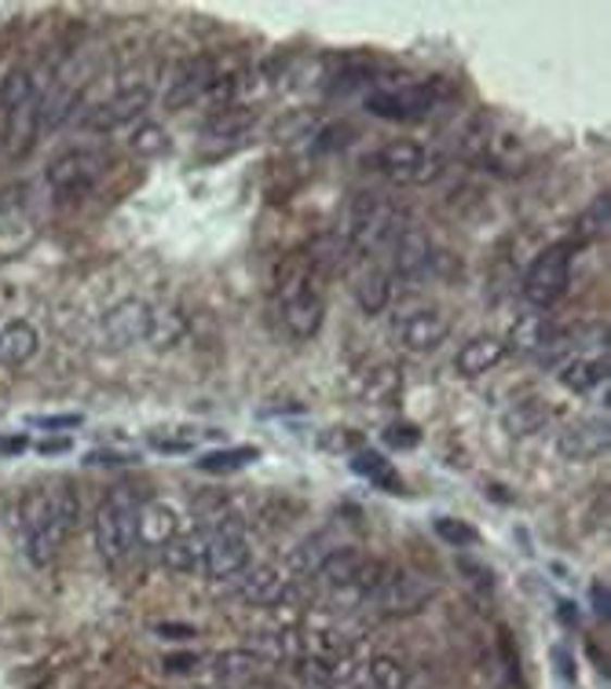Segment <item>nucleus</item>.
<instances>
[{"instance_id":"f257e3e1","label":"nucleus","mask_w":611,"mask_h":689,"mask_svg":"<svg viewBox=\"0 0 611 689\" xmlns=\"http://www.w3.org/2000/svg\"><path fill=\"white\" fill-rule=\"evenodd\" d=\"M77 514H82V499H77L74 488L52 484V488L29 492L23 499V510H18V528H23L29 562L34 565L52 562V557L63 551L70 532H74Z\"/></svg>"},{"instance_id":"f03ea898","label":"nucleus","mask_w":611,"mask_h":689,"mask_svg":"<svg viewBox=\"0 0 611 689\" xmlns=\"http://www.w3.org/2000/svg\"><path fill=\"white\" fill-rule=\"evenodd\" d=\"M139 506L144 499L136 495V488L117 484L96 510V551L107 565L122 568L128 557L136 554L139 539H136V525H139Z\"/></svg>"},{"instance_id":"7ed1b4c3","label":"nucleus","mask_w":611,"mask_h":689,"mask_svg":"<svg viewBox=\"0 0 611 689\" xmlns=\"http://www.w3.org/2000/svg\"><path fill=\"white\" fill-rule=\"evenodd\" d=\"M447 99L444 82H414L399 88H381L366 96V111L385 122H422Z\"/></svg>"},{"instance_id":"20e7f679","label":"nucleus","mask_w":611,"mask_h":689,"mask_svg":"<svg viewBox=\"0 0 611 689\" xmlns=\"http://www.w3.org/2000/svg\"><path fill=\"white\" fill-rule=\"evenodd\" d=\"M399 227L403 224H399V209L392 202H381L374 195H359L345 224V246L359 249V254L381 249L399 235Z\"/></svg>"},{"instance_id":"39448f33","label":"nucleus","mask_w":611,"mask_h":689,"mask_svg":"<svg viewBox=\"0 0 611 689\" xmlns=\"http://www.w3.org/2000/svg\"><path fill=\"white\" fill-rule=\"evenodd\" d=\"M571 286V246H549L531 261L524 272V283H520V294H524L527 305L535 308H553L560 297L568 294Z\"/></svg>"},{"instance_id":"423d86ee","label":"nucleus","mask_w":611,"mask_h":689,"mask_svg":"<svg viewBox=\"0 0 611 689\" xmlns=\"http://www.w3.org/2000/svg\"><path fill=\"white\" fill-rule=\"evenodd\" d=\"M374 169L399 187H414V184H428V180L439 173V162L417 139H392V144H385L374 155Z\"/></svg>"},{"instance_id":"0eeeda50","label":"nucleus","mask_w":611,"mask_h":689,"mask_svg":"<svg viewBox=\"0 0 611 689\" xmlns=\"http://www.w3.org/2000/svg\"><path fill=\"white\" fill-rule=\"evenodd\" d=\"M107 173V155L92 151V147H74V151L59 155L52 165H48V187L59 198H82L99 184V176Z\"/></svg>"},{"instance_id":"6e6552de","label":"nucleus","mask_w":611,"mask_h":689,"mask_svg":"<svg viewBox=\"0 0 611 689\" xmlns=\"http://www.w3.org/2000/svg\"><path fill=\"white\" fill-rule=\"evenodd\" d=\"M209 546H205V576L209 579H232L249 568V539L242 521L235 517H220V521L205 525Z\"/></svg>"},{"instance_id":"1a4fd4ad","label":"nucleus","mask_w":611,"mask_h":689,"mask_svg":"<svg viewBox=\"0 0 611 689\" xmlns=\"http://www.w3.org/2000/svg\"><path fill=\"white\" fill-rule=\"evenodd\" d=\"M392 337L407 353H433L450 337V316L439 305H414L396 312Z\"/></svg>"},{"instance_id":"9d476101","label":"nucleus","mask_w":611,"mask_h":689,"mask_svg":"<svg viewBox=\"0 0 611 689\" xmlns=\"http://www.w3.org/2000/svg\"><path fill=\"white\" fill-rule=\"evenodd\" d=\"M436 594V583H428L417 573H392L381 576L377 591L370 594L366 608H374L381 616H414L428 605V598Z\"/></svg>"},{"instance_id":"9b49d317","label":"nucleus","mask_w":611,"mask_h":689,"mask_svg":"<svg viewBox=\"0 0 611 689\" xmlns=\"http://www.w3.org/2000/svg\"><path fill=\"white\" fill-rule=\"evenodd\" d=\"M323 316H326L323 290L312 286V279L300 275V279H294V283H286V290H283V323H286L289 337H297V342L315 337L319 327H323Z\"/></svg>"},{"instance_id":"f8f14e48","label":"nucleus","mask_w":611,"mask_h":689,"mask_svg":"<svg viewBox=\"0 0 611 689\" xmlns=\"http://www.w3.org/2000/svg\"><path fill=\"white\" fill-rule=\"evenodd\" d=\"M300 594V583H294L286 573L283 562H267L257 565L253 573H246L242 587H238V598L246 605H260V608H272V605H286Z\"/></svg>"},{"instance_id":"ddd939ff","label":"nucleus","mask_w":611,"mask_h":689,"mask_svg":"<svg viewBox=\"0 0 611 689\" xmlns=\"http://www.w3.org/2000/svg\"><path fill=\"white\" fill-rule=\"evenodd\" d=\"M147 107H150V85H122L110 99L92 107V114H88L82 125L88 133H110V128H117V125L136 122Z\"/></svg>"},{"instance_id":"4468645a","label":"nucleus","mask_w":611,"mask_h":689,"mask_svg":"<svg viewBox=\"0 0 611 689\" xmlns=\"http://www.w3.org/2000/svg\"><path fill=\"white\" fill-rule=\"evenodd\" d=\"M150 316H154V308H150L147 302H139V297H125V302H117L103 319V345L107 348H128L136 342H147Z\"/></svg>"},{"instance_id":"2eb2a0df","label":"nucleus","mask_w":611,"mask_h":689,"mask_svg":"<svg viewBox=\"0 0 611 689\" xmlns=\"http://www.w3.org/2000/svg\"><path fill=\"white\" fill-rule=\"evenodd\" d=\"M611 444L608 433V415L604 418H586V422L568 426L564 433L557 436V452L568 458V463H589V458L604 455Z\"/></svg>"},{"instance_id":"dca6fc26","label":"nucleus","mask_w":611,"mask_h":689,"mask_svg":"<svg viewBox=\"0 0 611 689\" xmlns=\"http://www.w3.org/2000/svg\"><path fill=\"white\" fill-rule=\"evenodd\" d=\"M216 77H220V74H216V63H213V59L198 56L195 63H187V66L173 77V85H169V93H165V107H169V111H184V107H190L195 99L209 96V88H213Z\"/></svg>"},{"instance_id":"f3484780","label":"nucleus","mask_w":611,"mask_h":689,"mask_svg":"<svg viewBox=\"0 0 611 689\" xmlns=\"http://www.w3.org/2000/svg\"><path fill=\"white\" fill-rule=\"evenodd\" d=\"M392 275L396 279H417L428 272L433 264V243L422 227H399V235L392 238Z\"/></svg>"},{"instance_id":"a211bd4d","label":"nucleus","mask_w":611,"mask_h":689,"mask_svg":"<svg viewBox=\"0 0 611 689\" xmlns=\"http://www.w3.org/2000/svg\"><path fill=\"white\" fill-rule=\"evenodd\" d=\"M41 133V99H29V103L4 111V151L12 158H26L29 147L37 144Z\"/></svg>"},{"instance_id":"6ab92c4d","label":"nucleus","mask_w":611,"mask_h":689,"mask_svg":"<svg viewBox=\"0 0 611 689\" xmlns=\"http://www.w3.org/2000/svg\"><path fill=\"white\" fill-rule=\"evenodd\" d=\"M509 356V348L502 337H490V334H479V337H469V342L458 348L454 356V371L462 378H479L487 371H495L498 364Z\"/></svg>"},{"instance_id":"aec40b11","label":"nucleus","mask_w":611,"mask_h":689,"mask_svg":"<svg viewBox=\"0 0 611 689\" xmlns=\"http://www.w3.org/2000/svg\"><path fill=\"white\" fill-rule=\"evenodd\" d=\"M205 546H209V532L198 528L190 536H173L162 546L165 568L179 576H205Z\"/></svg>"},{"instance_id":"412c9836","label":"nucleus","mask_w":611,"mask_h":689,"mask_svg":"<svg viewBox=\"0 0 611 689\" xmlns=\"http://www.w3.org/2000/svg\"><path fill=\"white\" fill-rule=\"evenodd\" d=\"M176 532H179V517L169 503H162V499H147V503L139 506V525H136L139 546H154V551H162Z\"/></svg>"},{"instance_id":"4be33fe9","label":"nucleus","mask_w":611,"mask_h":689,"mask_svg":"<svg viewBox=\"0 0 611 689\" xmlns=\"http://www.w3.org/2000/svg\"><path fill=\"white\" fill-rule=\"evenodd\" d=\"M549 345H557V331H553V323H549L546 312H524L513 327H509L506 348H513V353H520V356L543 353V348H549Z\"/></svg>"},{"instance_id":"5701e85b","label":"nucleus","mask_w":611,"mask_h":689,"mask_svg":"<svg viewBox=\"0 0 611 689\" xmlns=\"http://www.w3.org/2000/svg\"><path fill=\"white\" fill-rule=\"evenodd\" d=\"M337 551V543H334V536L329 532H319V536H312V539H304V543L300 546H294V551H289V557H286V573H289V579H294V583H308V579H312L319 568H323V562L329 554Z\"/></svg>"},{"instance_id":"b1692460","label":"nucleus","mask_w":611,"mask_h":689,"mask_svg":"<svg viewBox=\"0 0 611 689\" xmlns=\"http://www.w3.org/2000/svg\"><path fill=\"white\" fill-rule=\"evenodd\" d=\"M37 356V331L26 319H12L0 327V364L4 367H23Z\"/></svg>"},{"instance_id":"393cba45","label":"nucleus","mask_w":611,"mask_h":689,"mask_svg":"<svg viewBox=\"0 0 611 689\" xmlns=\"http://www.w3.org/2000/svg\"><path fill=\"white\" fill-rule=\"evenodd\" d=\"M600 382H608V353L600 356H575L560 371V385L571 393H594Z\"/></svg>"},{"instance_id":"a878e982","label":"nucleus","mask_w":611,"mask_h":689,"mask_svg":"<svg viewBox=\"0 0 611 689\" xmlns=\"http://www.w3.org/2000/svg\"><path fill=\"white\" fill-rule=\"evenodd\" d=\"M352 469H356L359 477H366L370 484H377L381 492H392V495L403 492V477L396 473L392 458H385L381 452H370V447H363V452H356Z\"/></svg>"},{"instance_id":"bb28decb","label":"nucleus","mask_w":611,"mask_h":689,"mask_svg":"<svg viewBox=\"0 0 611 689\" xmlns=\"http://www.w3.org/2000/svg\"><path fill=\"white\" fill-rule=\"evenodd\" d=\"M388 297H392V275H388L385 268H366L356 283L359 308H363L366 316H377V312H385Z\"/></svg>"},{"instance_id":"cd10ccee","label":"nucleus","mask_w":611,"mask_h":689,"mask_svg":"<svg viewBox=\"0 0 611 689\" xmlns=\"http://www.w3.org/2000/svg\"><path fill=\"white\" fill-rule=\"evenodd\" d=\"M264 656L253 653V649H232V653H220L213 672L224 678V682H249L264 672Z\"/></svg>"},{"instance_id":"c85d7f7f","label":"nucleus","mask_w":611,"mask_h":689,"mask_svg":"<svg viewBox=\"0 0 611 689\" xmlns=\"http://www.w3.org/2000/svg\"><path fill=\"white\" fill-rule=\"evenodd\" d=\"M260 458L257 447H224V452H209L198 458V469L202 473H213V477H227V473H238V469H246V466H253Z\"/></svg>"},{"instance_id":"c756f323","label":"nucleus","mask_w":611,"mask_h":689,"mask_svg":"<svg viewBox=\"0 0 611 689\" xmlns=\"http://www.w3.org/2000/svg\"><path fill=\"white\" fill-rule=\"evenodd\" d=\"M253 111H246V107H216V114L205 122V136H216V139H227V136H246V128L253 125Z\"/></svg>"},{"instance_id":"7c9ffc66","label":"nucleus","mask_w":611,"mask_h":689,"mask_svg":"<svg viewBox=\"0 0 611 689\" xmlns=\"http://www.w3.org/2000/svg\"><path fill=\"white\" fill-rule=\"evenodd\" d=\"M187 334V319L173 312V308H165V312H154L150 316V334L147 342L154 348H173L176 342H184Z\"/></svg>"},{"instance_id":"2f4dec72","label":"nucleus","mask_w":611,"mask_h":689,"mask_svg":"<svg viewBox=\"0 0 611 689\" xmlns=\"http://www.w3.org/2000/svg\"><path fill=\"white\" fill-rule=\"evenodd\" d=\"M366 682L370 689H407L410 686V675L407 667L396 661V656H374L366 667Z\"/></svg>"},{"instance_id":"473e14b6","label":"nucleus","mask_w":611,"mask_h":689,"mask_svg":"<svg viewBox=\"0 0 611 689\" xmlns=\"http://www.w3.org/2000/svg\"><path fill=\"white\" fill-rule=\"evenodd\" d=\"M608 209H611V195H597L594 202H589V209L583 217H578V224H575V246H586V243H594L597 235H604L608 232Z\"/></svg>"},{"instance_id":"72a5a7b5","label":"nucleus","mask_w":611,"mask_h":689,"mask_svg":"<svg viewBox=\"0 0 611 689\" xmlns=\"http://www.w3.org/2000/svg\"><path fill=\"white\" fill-rule=\"evenodd\" d=\"M74 107H77L74 88H66V85L52 88V93L41 99V128H59L70 114H74Z\"/></svg>"},{"instance_id":"f704fd0d","label":"nucleus","mask_w":611,"mask_h":689,"mask_svg":"<svg viewBox=\"0 0 611 689\" xmlns=\"http://www.w3.org/2000/svg\"><path fill=\"white\" fill-rule=\"evenodd\" d=\"M399 389H403V374L396 367H377L366 378V404H396Z\"/></svg>"},{"instance_id":"c9c22d12","label":"nucleus","mask_w":611,"mask_h":689,"mask_svg":"<svg viewBox=\"0 0 611 689\" xmlns=\"http://www.w3.org/2000/svg\"><path fill=\"white\" fill-rule=\"evenodd\" d=\"M128 147H133L136 155H144V158H158V155L169 151V133L162 125L144 122V125H136L133 136H128Z\"/></svg>"},{"instance_id":"e433bc0d","label":"nucleus","mask_w":611,"mask_h":689,"mask_svg":"<svg viewBox=\"0 0 611 689\" xmlns=\"http://www.w3.org/2000/svg\"><path fill=\"white\" fill-rule=\"evenodd\" d=\"M37 93H34V77L26 74V70H12V74L4 77V85H0V107L4 111H15V107L29 103Z\"/></svg>"},{"instance_id":"4c0bfd02","label":"nucleus","mask_w":611,"mask_h":689,"mask_svg":"<svg viewBox=\"0 0 611 689\" xmlns=\"http://www.w3.org/2000/svg\"><path fill=\"white\" fill-rule=\"evenodd\" d=\"M319 447L329 455H356L363 452V433H356V429H323L319 433Z\"/></svg>"},{"instance_id":"58836bf2","label":"nucleus","mask_w":611,"mask_h":689,"mask_svg":"<svg viewBox=\"0 0 611 689\" xmlns=\"http://www.w3.org/2000/svg\"><path fill=\"white\" fill-rule=\"evenodd\" d=\"M433 528H436V536L444 539L447 546H473L479 539L476 528L465 525V521H458V517H436Z\"/></svg>"},{"instance_id":"ea45409f","label":"nucleus","mask_w":611,"mask_h":689,"mask_svg":"<svg viewBox=\"0 0 611 689\" xmlns=\"http://www.w3.org/2000/svg\"><path fill=\"white\" fill-rule=\"evenodd\" d=\"M352 144V125H326L323 133L312 139V151L315 155H337Z\"/></svg>"},{"instance_id":"a19ab883","label":"nucleus","mask_w":611,"mask_h":689,"mask_svg":"<svg viewBox=\"0 0 611 689\" xmlns=\"http://www.w3.org/2000/svg\"><path fill=\"white\" fill-rule=\"evenodd\" d=\"M546 418H549V411H543L538 404H527V407H520V411L509 415V418H506V426H509V433H520V436H524V433H535V429L543 426Z\"/></svg>"},{"instance_id":"79ce46f5","label":"nucleus","mask_w":611,"mask_h":689,"mask_svg":"<svg viewBox=\"0 0 611 689\" xmlns=\"http://www.w3.org/2000/svg\"><path fill=\"white\" fill-rule=\"evenodd\" d=\"M385 444L396 447V452H410V447L422 444V429L414 422H392L385 429Z\"/></svg>"},{"instance_id":"37998d69","label":"nucleus","mask_w":611,"mask_h":689,"mask_svg":"<svg viewBox=\"0 0 611 689\" xmlns=\"http://www.w3.org/2000/svg\"><path fill=\"white\" fill-rule=\"evenodd\" d=\"M85 422V415H29L26 426H37V429H48V433H63V429H77Z\"/></svg>"},{"instance_id":"c03bdc74","label":"nucleus","mask_w":611,"mask_h":689,"mask_svg":"<svg viewBox=\"0 0 611 689\" xmlns=\"http://www.w3.org/2000/svg\"><path fill=\"white\" fill-rule=\"evenodd\" d=\"M85 463L88 466H128V463H139V455H133V452H88Z\"/></svg>"},{"instance_id":"a18cd8bd","label":"nucleus","mask_w":611,"mask_h":689,"mask_svg":"<svg viewBox=\"0 0 611 689\" xmlns=\"http://www.w3.org/2000/svg\"><path fill=\"white\" fill-rule=\"evenodd\" d=\"M458 568H462V573H476V576H469V579H473L476 587H484V591H490V587H495V579H490V568L473 565L469 557H462V562H458Z\"/></svg>"},{"instance_id":"49530a36","label":"nucleus","mask_w":611,"mask_h":689,"mask_svg":"<svg viewBox=\"0 0 611 689\" xmlns=\"http://www.w3.org/2000/svg\"><path fill=\"white\" fill-rule=\"evenodd\" d=\"M29 447V441L23 433H15V436H0V455H23Z\"/></svg>"},{"instance_id":"de8ad7c7","label":"nucleus","mask_w":611,"mask_h":689,"mask_svg":"<svg viewBox=\"0 0 611 689\" xmlns=\"http://www.w3.org/2000/svg\"><path fill=\"white\" fill-rule=\"evenodd\" d=\"M158 635H162V638H195V627H187V624H158Z\"/></svg>"},{"instance_id":"09e8293b","label":"nucleus","mask_w":611,"mask_h":689,"mask_svg":"<svg viewBox=\"0 0 611 689\" xmlns=\"http://www.w3.org/2000/svg\"><path fill=\"white\" fill-rule=\"evenodd\" d=\"M70 444L66 436H52V441H41V455H63V452H70Z\"/></svg>"},{"instance_id":"8fccbe9b","label":"nucleus","mask_w":611,"mask_h":689,"mask_svg":"<svg viewBox=\"0 0 611 689\" xmlns=\"http://www.w3.org/2000/svg\"><path fill=\"white\" fill-rule=\"evenodd\" d=\"M195 664H198V656H169L165 661L169 672H195Z\"/></svg>"},{"instance_id":"3c124183","label":"nucleus","mask_w":611,"mask_h":689,"mask_svg":"<svg viewBox=\"0 0 611 689\" xmlns=\"http://www.w3.org/2000/svg\"><path fill=\"white\" fill-rule=\"evenodd\" d=\"M594 608H597V616L608 620V587L604 583H594Z\"/></svg>"},{"instance_id":"603ef678","label":"nucleus","mask_w":611,"mask_h":689,"mask_svg":"<svg viewBox=\"0 0 611 689\" xmlns=\"http://www.w3.org/2000/svg\"><path fill=\"white\" fill-rule=\"evenodd\" d=\"M560 616H564V624H578V613L571 608V602H560Z\"/></svg>"}]
</instances>
